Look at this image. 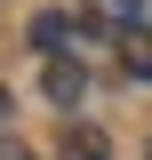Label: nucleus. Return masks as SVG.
I'll list each match as a JSON object with an SVG mask.
<instances>
[{
  "instance_id": "f257e3e1",
  "label": "nucleus",
  "mask_w": 152,
  "mask_h": 160,
  "mask_svg": "<svg viewBox=\"0 0 152 160\" xmlns=\"http://www.w3.org/2000/svg\"><path fill=\"white\" fill-rule=\"evenodd\" d=\"M40 96H48V104H80V96H88V64L48 56V64H40Z\"/></svg>"
},
{
  "instance_id": "f03ea898",
  "label": "nucleus",
  "mask_w": 152,
  "mask_h": 160,
  "mask_svg": "<svg viewBox=\"0 0 152 160\" xmlns=\"http://www.w3.org/2000/svg\"><path fill=\"white\" fill-rule=\"evenodd\" d=\"M64 160H112V136L96 128V120H64V136H56Z\"/></svg>"
},
{
  "instance_id": "7ed1b4c3",
  "label": "nucleus",
  "mask_w": 152,
  "mask_h": 160,
  "mask_svg": "<svg viewBox=\"0 0 152 160\" xmlns=\"http://www.w3.org/2000/svg\"><path fill=\"white\" fill-rule=\"evenodd\" d=\"M112 48H120V72L128 80H152V32H120Z\"/></svg>"
},
{
  "instance_id": "20e7f679",
  "label": "nucleus",
  "mask_w": 152,
  "mask_h": 160,
  "mask_svg": "<svg viewBox=\"0 0 152 160\" xmlns=\"http://www.w3.org/2000/svg\"><path fill=\"white\" fill-rule=\"evenodd\" d=\"M64 32H72L64 8H40V16H32V48H48V56H64Z\"/></svg>"
},
{
  "instance_id": "39448f33",
  "label": "nucleus",
  "mask_w": 152,
  "mask_h": 160,
  "mask_svg": "<svg viewBox=\"0 0 152 160\" xmlns=\"http://www.w3.org/2000/svg\"><path fill=\"white\" fill-rule=\"evenodd\" d=\"M72 32H80V40H104V32H112V16H104V8H80Z\"/></svg>"
},
{
  "instance_id": "423d86ee",
  "label": "nucleus",
  "mask_w": 152,
  "mask_h": 160,
  "mask_svg": "<svg viewBox=\"0 0 152 160\" xmlns=\"http://www.w3.org/2000/svg\"><path fill=\"white\" fill-rule=\"evenodd\" d=\"M0 160H40V152H32V144H16V136H8V144H0Z\"/></svg>"
},
{
  "instance_id": "0eeeda50",
  "label": "nucleus",
  "mask_w": 152,
  "mask_h": 160,
  "mask_svg": "<svg viewBox=\"0 0 152 160\" xmlns=\"http://www.w3.org/2000/svg\"><path fill=\"white\" fill-rule=\"evenodd\" d=\"M112 8H144V0H104V16H112Z\"/></svg>"
},
{
  "instance_id": "6e6552de",
  "label": "nucleus",
  "mask_w": 152,
  "mask_h": 160,
  "mask_svg": "<svg viewBox=\"0 0 152 160\" xmlns=\"http://www.w3.org/2000/svg\"><path fill=\"white\" fill-rule=\"evenodd\" d=\"M0 120H8V88H0Z\"/></svg>"
},
{
  "instance_id": "1a4fd4ad",
  "label": "nucleus",
  "mask_w": 152,
  "mask_h": 160,
  "mask_svg": "<svg viewBox=\"0 0 152 160\" xmlns=\"http://www.w3.org/2000/svg\"><path fill=\"white\" fill-rule=\"evenodd\" d=\"M144 160H152V144H144Z\"/></svg>"
}]
</instances>
